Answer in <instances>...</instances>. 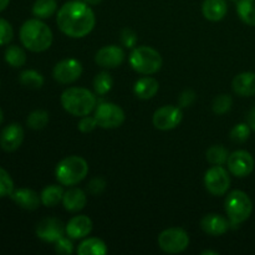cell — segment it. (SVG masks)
<instances>
[{"label": "cell", "instance_id": "cell-1", "mask_svg": "<svg viewBox=\"0 0 255 255\" xmlns=\"http://www.w3.org/2000/svg\"><path fill=\"white\" fill-rule=\"evenodd\" d=\"M59 29L66 36L81 39L94 30L96 24L95 12L89 4L79 0L65 2L56 15Z\"/></svg>", "mask_w": 255, "mask_h": 255}, {"label": "cell", "instance_id": "cell-2", "mask_svg": "<svg viewBox=\"0 0 255 255\" xmlns=\"http://www.w3.org/2000/svg\"><path fill=\"white\" fill-rule=\"evenodd\" d=\"M52 31L40 19H30L22 24L20 29V41L32 52L46 51L52 44Z\"/></svg>", "mask_w": 255, "mask_h": 255}, {"label": "cell", "instance_id": "cell-3", "mask_svg": "<svg viewBox=\"0 0 255 255\" xmlns=\"http://www.w3.org/2000/svg\"><path fill=\"white\" fill-rule=\"evenodd\" d=\"M61 105L72 116L84 117L97 106L96 95L84 87H69L61 94Z\"/></svg>", "mask_w": 255, "mask_h": 255}, {"label": "cell", "instance_id": "cell-4", "mask_svg": "<svg viewBox=\"0 0 255 255\" xmlns=\"http://www.w3.org/2000/svg\"><path fill=\"white\" fill-rule=\"evenodd\" d=\"M89 164L86 159L80 156H69L61 159L55 169V176L60 184L66 187L76 186L86 178Z\"/></svg>", "mask_w": 255, "mask_h": 255}, {"label": "cell", "instance_id": "cell-5", "mask_svg": "<svg viewBox=\"0 0 255 255\" xmlns=\"http://www.w3.org/2000/svg\"><path fill=\"white\" fill-rule=\"evenodd\" d=\"M226 212L228 216L231 227L237 228L239 224L244 223L253 212V203L248 194L243 191H233L226 198Z\"/></svg>", "mask_w": 255, "mask_h": 255}, {"label": "cell", "instance_id": "cell-6", "mask_svg": "<svg viewBox=\"0 0 255 255\" xmlns=\"http://www.w3.org/2000/svg\"><path fill=\"white\" fill-rule=\"evenodd\" d=\"M162 56L151 46L134 47L129 54V65L142 75H153L162 67Z\"/></svg>", "mask_w": 255, "mask_h": 255}, {"label": "cell", "instance_id": "cell-7", "mask_svg": "<svg viewBox=\"0 0 255 255\" xmlns=\"http://www.w3.org/2000/svg\"><path fill=\"white\" fill-rule=\"evenodd\" d=\"M158 246L164 253H182L188 248L189 236L184 229L177 228V227L164 229L158 236Z\"/></svg>", "mask_w": 255, "mask_h": 255}, {"label": "cell", "instance_id": "cell-8", "mask_svg": "<svg viewBox=\"0 0 255 255\" xmlns=\"http://www.w3.org/2000/svg\"><path fill=\"white\" fill-rule=\"evenodd\" d=\"M95 119L102 128H117L125 122V112L119 105L112 102H102L95 110Z\"/></svg>", "mask_w": 255, "mask_h": 255}, {"label": "cell", "instance_id": "cell-9", "mask_svg": "<svg viewBox=\"0 0 255 255\" xmlns=\"http://www.w3.org/2000/svg\"><path fill=\"white\" fill-rule=\"evenodd\" d=\"M204 186L213 196H224L231 187V177L223 166H213L204 174Z\"/></svg>", "mask_w": 255, "mask_h": 255}, {"label": "cell", "instance_id": "cell-10", "mask_svg": "<svg viewBox=\"0 0 255 255\" xmlns=\"http://www.w3.org/2000/svg\"><path fill=\"white\" fill-rule=\"evenodd\" d=\"M183 119V112L181 107L173 105H166L156 110L152 117L153 126L161 131H169L178 126Z\"/></svg>", "mask_w": 255, "mask_h": 255}, {"label": "cell", "instance_id": "cell-11", "mask_svg": "<svg viewBox=\"0 0 255 255\" xmlns=\"http://www.w3.org/2000/svg\"><path fill=\"white\" fill-rule=\"evenodd\" d=\"M82 75V65L76 59H64L55 65L52 76L60 84H72Z\"/></svg>", "mask_w": 255, "mask_h": 255}, {"label": "cell", "instance_id": "cell-12", "mask_svg": "<svg viewBox=\"0 0 255 255\" xmlns=\"http://www.w3.org/2000/svg\"><path fill=\"white\" fill-rule=\"evenodd\" d=\"M227 164H228L229 172L233 176L238 177V178H244L253 172L254 158L248 151L239 149V151L229 154Z\"/></svg>", "mask_w": 255, "mask_h": 255}, {"label": "cell", "instance_id": "cell-13", "mask_svg": "<svg viewBox=\"0 0 255 255\" xmlns=\"http://www.w3.org/2000/svg\"><path fill=\"white\" fill-rule=\"evenodd\" d=\"M35 232H36L37 238H40L41 241L47 242V243H55L61 237H64L66 227L57 218H44L37 223Z\"/></svg>", "mask_w": 255, "mask_h": 255}, {"label": "cell", "instance_id": "cell-14", "mask_svg": "<svg viewBox=\"0 0 255 255\" xmlns=\"http://www.w3.org/2000/svg\"><path fill=\"white\" fill-rule=\"evenodd\" d=\"M125 51L117 45H107L100 49L95 55V61L104 69H115L125 61Z\"/></svg>", "mask_w": 255, "mask_h": 255}, {"label": "cell", "instance_id": "cell-15", "mask_svg": "<svg viewBox=\"0 0 255 255\" xmlns=\"http://www.w3.org/2000/svg\"><path fill=\"white\" fill-rule=\"evenodd\" d=\"M24 141V129L19 124H10L0 133V147L6 152H14Z\"/></svg>", "mask_w": 255, "mask_h": 255}, {"label": "cell", "instance_id": "cell-16", "mask_svg": "<svg viewBox=\"0 0 255 255\" xmlns=\"http://www.w3.org/2000/svg\"><path fill=\"white\" fill-rule=\"evenodd\" d=\"M201 228L204 233L209 234V236L219 237L228 232V229L231 228V222L224 218L223 216L211 213L202 218Z\"/></svg>", "mask_w": 255, "mask_h": 255}, {"label": "cell", "instance_id": "cell-17", "mask_svg": "<svg viewBox=\"0 0 255 255\" xmlns=\"http://www.w3.org/2000/svg\"><path fill=\"white\" fill-rule=\"evenodd\" d=\"M10 197L17 206L26 211H35L39 208L40 203H41V197L36 192L29 188L14 189Z\"/></svg>", "mask_w": 255, "mask_h": 255}, {"label": "cell", "instance_id": "cell-18", "mask_svg": "<svg viewBox=\"0 0 255 255\" xmlns=\"http://www.w3.org/2000/svg\"><path fill=\"white\" fill-rule=\"evenodd\" d=\"M92 231V221L87 216H76L66 224V234L71 239H82Z\"/></svg>", "mask_w": 255, "mask_h": 255}, {"label": "cell", "instance_id": "cell-19", "mask_svg": "<svg viewBox=\"0 0 255 255\" xmlns=\"http://www.w3.org/2000/svg\"><path fill=\"white\" fill-rule=\"evenodd\" d=\"M234 92L242 97L255 95V72H242L233 79L232 82Z\"/></svg>", "mask_w": 255, "mask_h": 255}, {"label": "cell", "instance_id": "cell-20", "mask_svg": "<svg viewBox=\"0 0 255 255\" xmlns=\"http://www.w3.org/2000/svg\"><path fill=\"white\" fill-rule=\"evenodd\" d=\"M228 11L227 0H204L202 4L203 16L209 21H221Z\"/></svg>", "mask_w": 255, "mask_h": 255}, {"label": "cell", "instance_id": "cell-21", "mask_svg": "<svg viewBox=\"0 0 255 255\" xmlns=\"http://www.w3.org/2000/svg\"><path fill=\"white\" fill-rule=\"evenodd\" d=\"M86 203V193L80 188H70L69 191L65 192L62 197L64 208L69 212H80L85 208Z\"/></svg>", "mask_w": 255, "mask_h": 255}, {"label": "cell", "instance_id": "cell-22", "mask_svg": "<svg viewBox=\"0 0 255 255\" xmlns=\"http://www.w3.org/2000/svg\"><path fill=\"white\" fill-rule=\"evenodd\" d=\"M158 81L156 79H153V77L149 76L137 80L133 86L134 95L141 100H149L152 97H154L157 92H158Z\"/></svg>", "mask_w": 255, "mask_h": 255}, {"label": "cell", "instance_id": "cell-23", "mask_svg": "<svg viewBox=\"0 0 255 255\" xmlns=\"http://www.w3.org/2000/svg\"><path fill=\"white\" fill-rule=\"evenodd\" d=\"M64 189H62L61 186H57V184H50V186L45 187L42 189L41 194V203L44 204L45 207H49V208H52V207H56L60 202H62V197H64Z\"/></svg>", "mask_w": 255, "mask_h": 255}, {"label": "cell", "instance_id": "cell-24", "mask_svg": "<svg viewBox=\"0 0 255 255\" xmlns=\"http://www.w3.org/2000/svg\"><path fill=\"white\" fill-rule=\"evenodd\" d=\"M106 253V244L99 238L85 239L77 248V254L79 255H105Z\"/></svg>", "mask_w": 255, "mask_h": 255}, {"label": "cell", "instance_id": "cell-25", "mask_svg": "<svg viewBox=\"0 0 255 255\" xmlns=\"http://www.w3.org/2000/svg\"><path fill=\"white\" fill-rule=\"evenodd\" d=\"M237 12L243 22L255 26V0H238Z\"/></svg>", "mask_w": 255, "mask_h": 255}, {"label": "cell", "instance_id": "cell-26", "mask_svg": "<svg viewBox=\"0 0 255 255\" xmlns=\"http://www.w3.org/2000/svg\"><path fill=\"white\" fill-rule=\"evenodd\" d=\"M57 10L56 0H36L32 5V14L37 19H49Z\"/></svg>", "mask_w": 255, "mask_h": 255}, {"label": "cell", "instance_id": "cell-27", "mask_svg": "<svg viewBox=\"0 0 255 255\" xmlns=\"http://www.w3.org/2000/svg\"><path fill=\"white\" fill-rule=\"evenodd\" d=\"M5 61L12 67H21L26 62V54L17 45H11L5 50Z\"/></svg>", "mask_w": 255, "mask_h": 255}, {"label": "cell", "instance_id": "cell-28", "mask_svg": "<svg viewBox=\"0 0 255 255\" xmlns=\"http://www.w3.org/2000/svg\"><path fill=\"white\" fill-rule=\"evenodd\" d=\"M206 157L209 163L214 164V166H223L228 161L229 152L222 144H214V146L209 147L206 153Z\"/></svg>", "mask_w": 255, "mask_h": 255}, {"label": "cell", "instance_id": "cell-29", "mask_svg": "<svg viewBox=\"0 0 255 255\" xmlns=\"http://www.w3.org/2000/svg\"><path fill=\"white\" fill-rule=\"evenodd\" d=\"M21 85L29 89H41L44 86V76L35 70H25L19 77Z\"/></svg>", "mask_w": 255, "mask_h": 255}, {"label": "cell", "instance_id": "cell-30", "mask_svg": "<svg viewBox=\"0 0 255 255\" xmlns=\"http://www.w3.org/2000/svg\"><path fill=\"white\" fill-rule=\"evenodd\" d=\"M114 86V80H112L111 75L106 71H102L97 74L94 79V90L97 95L104 96L106 95L110 90Z\"/></svg>", "mask_w": 255, "mask_h": 255}, {"label": "cell", "instance_id": "cell-31", "mask_svg": "<svg viewBox=\"0 0 255 255\" xmlns=\"http://www.w3.org/2000/svg\"><path fill=\"white\" fill-rule=\"evenodd\" d=\"M27 126L31 129H42L49 124V114L45 110H35L27 116Z\"/></svg>", "mask_w": 255, "mask_h": 255}, {"label": "cell", "instance_id": "cell-32", "mask_svg": "<svg viewBox=\"0 0 255 255\" xmlns=\"http://www.w3.org/2000/svg\"><path fill=\"white\" fill-rule=\"evenodd\" d=\"M232 106H233V99H232L231 95L227 94L218 95L212 104V109H213L214 114L217 115L227 114L232 109Z\"/></svg>", "mask_w": 255, "mask_h": 255}, {"label": "cell", "instance_id": "cell-33", "mask_svg": "<svg viewBox=\"0 0 255 255\" xmlns=\"http://www.w3.org/2000/svg\"><path fill=\"white\" fill-rule=\"evenodd\" d=\"M252 128L248 124H238L232 128L231 139L236 143H243L251 136Z\"/></svg>", "mask_w": 255, "mask_h": 255}, {"label": "cell", "instance_id": "cell-34", "mask_svg": "<svg viewBox=\"0 0 255 255\" xmlns=\"http://www.w3.org/2000/svg\"><path fill=\"white\" fill-rule=\"evenodd\" d=\"M14 192V181L10 174L0 167V198L7 197Z\"/></svg>", "mask_w": 255, "mask_h": 255}, {"label": "cell", "instance_id": "cell-35", "mask_svg": "<svg viewBox=\"0 0 255 255\" xmlns=\"http://www.w3.org/2000/svg\"><path fill=\"white\" fill-rule=\"evenodd\" d=\"M14 37V30L9 21L0 17V46L7 45Z\"/></svg>", "mask_w": 255, "mask_h": 255}, {"label": "cell", "instance_id": "cell-36", "mask_svg": "<svg viewBox=\"0 0 255 255\" xmlns=\"http://www.w3.org/2000/svg\"><path fill=\"white\" fill-rule=\"evenodd\" d=\"M55 252L61 255H70L74 252V244L69 238L61 237L59 241L55 242Z\"/></svg>", "mask_w": 255, "mask_h": 255}, {"label": "cell", "instance_id": "cell-37", "mask_svg": "<svg viewBox=\"0 0 255 255\" xmlns=\"http://www.w3.org/2000/svg\"><path fill=\"white\" fill-rule=\"evenodd\" d=\"M99 126L97 125V121L96 119H95V116H84L81 117V120L79 121V124H77V128L80 129V131L82 132V133H89V132L94 131L96 127Z\"/></svg>", "mask_w": 255, "mask_h": 255}, {"label": "cell", "instance_id": "cell-38", "mask_svg": "<svg viewBox=\"0 0 255 255\" xmlns=\"http://www.w3.org/2000/svg\"><path fill=\"white\" fill-rule=\"evenodd\" d=\"M121 42L124 46L129 47V49L134 47L137 44L136 32H134L132 29H128V27H126V29L122 30L121 31Z\"/></svg>", "mask_w": 255, "mask_h": 255}, {"label": "cell", "instance_id": "cell-39", "mask_svg": "<svg viewBox=\"0 0 255 255\" xmlns=\"http://www.w3.org/2000/svg\"><path fill=\"white\" fill-rule=\"evenodd\" d=\"M105 188H106V181H105L104 178H101V177L92 178L91 181L89 182V184H87V189H89V192L92 196L101 194Z\"/></svg>", "mask_w": 255, "mask_h": 255}, {"label": "cell", "instance_id": "cell-40", "mask_svg": "<svg viewBox=\"0 0 255 255\" xmlns=\"http://www.w3.org/2000/svg\"><path fill=\"white\" fill-rule=\"evenodd\" d=\"M197 99V95L193 90H186L179 95V107H191Z\"/></svg>", "mask_w": 255, "mask_h": 255}, {"label": "cell", "instance_id": "cell-41", "mask_svg": "<svg viewBox=\"0 0 255 255\" xmlns=\"http://www.w3.org/2000/svg\"><path fill=\"white\" fill-rule=\"evenodd\" d=\"M247 124L251 126V128L253 129V131H255V107H253V109L249 111L248 116H247Z\"/></svg>", "mask_w": 255, "mask_h": 255}, {"label": "cell", "instance_id": "cell-42", "mask_svg": "<svg viewBox=\"0 0 255 255\" xmlns=\"http://www.w3.org/2000/svg\"><path fill=\"white\" fill-rule=\"evenodd\" d=\"M10 0H0V12L2 11V10H5L7 7V5H9Z\"/></svg>", "mask_w": 255, "mask_h": 255}, {"label": "cell", "instance_id": "cell-43", "mask_svg": "<svg viewBox=\"0 0 255 255\" xmlns=\"http://www.w3.org/2000/svg\"><path fill=\"white\" fill-rule=\"evenodd\" d=\"M84 1L89 5H99L102 0H84Z\"/></svg>", "mask_w": 255, "mask_h": 255}, {"label": "cell", "instance_id": "cell-44", "mask_svg": "<svg viewBox=\"0 0 255 255\" xmlns=\"http://www.w3.org/2000/svg\"><path fill=\"white\" fill-rule=\"evenodd\" d=\"M208 254L218 255V253H217V252H212V251H203V252H202V255H208Z\"/></svg>", "mask_w": 255, "mask_h": 255}, {"label": "cell", "instance_id": "cell-45", "mask_svg": "<svg viewBox=\"0 0 255 255\" xmlns=\"http://www.w3.org/2000/svg\"><path fill=\"white\" fill-rule=\"evenodd\" d=\"M2 121H4V112H2V110L0 109V125L2 124Z\"/></svg>", "mask_w": 255, "mask_h": 255}, {"label": "cell", "instance_id": "cell-46", "mask_svg": "<svg viewBox=\"0 0 255 255\" xmlns=\"http://www.w3.org/2000/svg\"><path fill=\"white\" fill-rule=\"evenodd\" d=\"M234 1H237V2H238V0H234Z\"/></svg>", "mask_w": 255, "mask_h": 255}]
</instances>
